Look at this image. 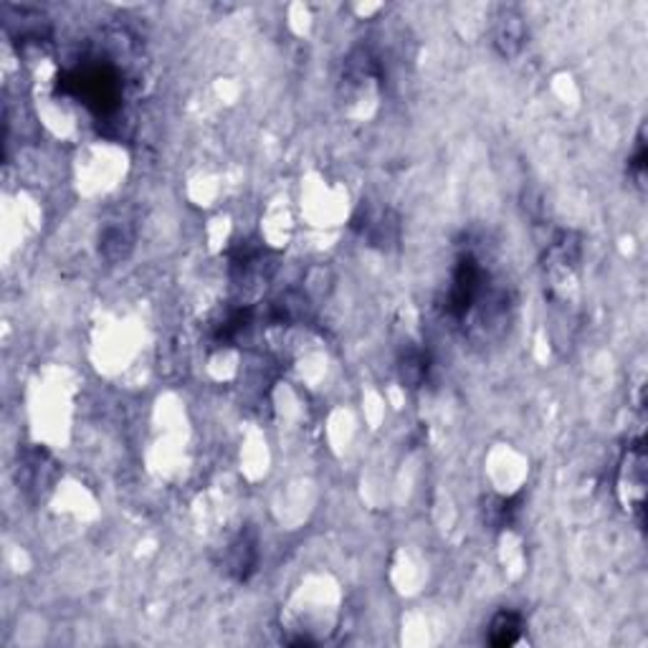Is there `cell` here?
<instances>
[{
    "label": "cell",
    "instance_id": "1",
    "mask_svg": "<svg viewBox=\"0 0 648 648\" xmlns=\"http://www.w3.org/2000/svg\"><path fill=\"white\" fill-rule=\"evenodd\" d=\"M59 89L64 94L79 99L84 106L99 117H110L122 104V74L110 61H87L72 72L64 74L59 81Z\"/></svg>",
    "mask_w": 648,
    "mask_h": 648
},
{
    "label": "cell",
    "instance_id": "2",
    "mask_svg": "<svg viewBox=\"0 0 648 648\" xmlns=\"http://www.w3.org/2000/svg\"><path fill=\"white\" fill-rule=\"evenodd\" d=\"M484 284H486L484 266L479 264L471 254L461 256L452 274V287H448V294H446L448 317L467 319L471 312L477 309V304L484 300L486 294Z\"/></svg>",
    "mask_w": 648,
    "mask_h": 648
},
{
    "label": "cell",
    "instance_id": "3",
    "mask_svg": "<svg viewBox=\"0 0 648 648\" xmlns=\"http://www.w3.org/2000/svg\"><path fill=\"white\" fill-rule=\"evenodd\" d=\"M619 497L626 512L644 520L646 512V448L644 441H631L619 467Z\"/></svg>",
    "mask_w": 648,
    "mask_h": 648
},
{
    "label": "cell",
    "instance_id": "4",
    "mask_svg": "<svg viewBox=\"0 0 648 648\" xmlns=\"http://www.w3.org/2000/svg\"><path fill=\"white\" fill-rule=\"evenodd\" d=\"M583 258V236L570 228H558L552 231L550 239L545 243V271L552 279H568L570 274L577 271Z\"/></svg>",
    "mask_w": 648,
    "mask_h": 648
},
{
    "label": "cell",
    "instance_id": "5",
    "mask_svg": "<svg viewBox=\"0 0 648 648\" xmlns=\"http://www.w3.org/2000/svg\"><path fill=\"white\" fill-rule=\"evenodd\" d=\"M56 463L46 452H38V448H30L18 459V469H15V479H18V486L23 494L34 499H43L46 494L53 490V482H56Z\"/></svg>",
    "mask_w": 648,
    "mask_h": 648
},
{
    "label": "cell",
    "instance_id": "6",
    "mask_svg": "<svg viewBox=\"0 0 648 648\" xmlns=\"http://www.w3.org/2000/svg\"><path fill=\"white\" fill-rule=\"evenodd\" d=\"M528 41V26L524 15L512 5H499L492 15V46L499 56L512 59L524 49Z\"/></svg>",
    "mask_w": 648,
    "mask_h": 648
},
{
    "label": "cell",
    "instance_id": "7",
    "mask_svg": "<svg viewBox=\"0 0 648 648\" xmlns=\"http://www.w3.org/2000/svg\"><path fill=\"white\" fill-rule=\"evenodd\" d=\"M258 568V535L251 528L241 530L224 550V570L233 581L246 583Z\"/></svg>",
    "mask_w": 648,
    "mask_h": 648
},
{
    "label": "cell",
    "instance_id": "8",
    "mask_svg": "<svg viewBox=\"0 0 648 648\" xmlns=\"http://www.w3.org/2000/svg\"><path fill=\"white\" fill-rule=\"evenodd\" d=\"M355 226L363 231V239L370 241V246L385 249L398 243V218L391 211H360Z\"/></svg>",
    "mask_w": 648,
    "mask_h": 648
},
{
    "label": "cell",
    "instance_id": "9",
    "mask_svg": "<svg viewBox=\"0 0 648 648\" xmlns=\"http://www.w3.org/2000/svg\"><path fill=\"white\" fill-rule=\"evenodd\" d=\"M132 246L135 231L125 220H112V224L102 228V236H99V254H102L106 262H122V258L129 256Z\"/></svg>",
    "mask_w": 648,
    "mask_h": 648
},
{
    "label": "cell",
    "instance_id": "10",
    "mask_svg": "<svg viewBox=\"0 0 648 648\" xmlns=\"http://www.w3.org/2000/svg\"><path fill=\"white\" fill-rule=\"evenodd\" d=\"M524 631V621L517 611H499L494 619L490 621V631H486V641L497 648L505 646H514L522 638Z\"/></svg>",
    "mask_w": 648,
    "mask_h": 648
},
{
    "label": "cell",
    "instance_id": "11",
    "mask_svg": "<svg viewBox=\"0 0 648 648\" xmlns=\"http://www.w3.org/2000/svg\"><path fill=\"white\" fill-rule=\"evenodd\" d=\"M429 355L423 353V350L418 347H410L406 353L401 355L398 360V376H401V383L410 387V391H416V387L423 385V380L429 378Z\"/></svg>",
    "mask_w": 648,
    "mask_h": 648
},
{
    "label": "cell",
    "instance_id": "12",
    "mask_svg": "<svg viewBox=\"0 0 648 648\" xmlns=\"http://www.w3.org/2000/svg\"><path fill=\"white\" fill-rule=\"evenodd\" d=\"M517 512H520V501L497 499V501H490V507H486V520H490L494 530H505L514 522Z\"/></svg>",
    "mask_w": 648,
    "mask_h": 648
},
{
    "label": "cell",
    "instance_id": "13",
    "mask_svg": "<svg viewBox=\"0 0 648 648\" xmlns=\"http://www.w3.org/2000/svg\"><path fill=\"white\" fill-rule=\"evenodd\" d=\"M628 175L634 178V182L638 188L646 186V137H644V129H641V135H638L636 148L628 157Z\"/></svg>",
    "mask_w": 648,
    "mask_h": 648
}]
</instances>
